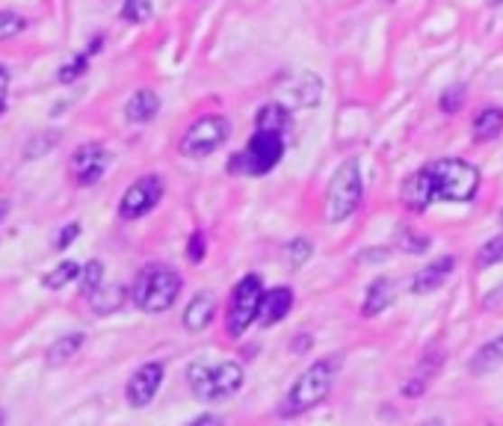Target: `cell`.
<instances>
[{"mask_svg":"<svg viewBox=\"0 0 503 426\" xmlns=\"http://www.w3.org/2000/svg\"><path fill=\"white\" fill-rule=\"evenodd\" d=\"M62 140V134L60 131H42V134H36L33 140L27 143V148H24V157L27 160H36V157H45L48 152H53V148H57V143Z\"/></svg>","mask_w":503,"mask_h":426,"instance_id":"27","label":"cell"},{"mask_svg":"<svg viewBox=\"0 0 503 426\" xmlns=\"http://www.w3.org/2000/svg\"><path fill=\"white\" fill-rule=\"evenodd\" d=\"M442 361H444L442 353H426V356L421 358V365L415 367L412 379H405L403 397H421V394L433 385V379L438 376V370H442Z\"/></svg>","mask_w":503,"mask_h":426,"instance_id":"17","label":"cell"},{"mask_svg":"<svg viewBox=\"0 0 503 426\" xmlns=\"http://www.w3.org/2000/svg\"><path fill=\"white\" fill-rule=\"evenodd\" d=\"M6 89H9V71L0 66V113H4V106H6Z\"/></svg>","mask_w":503,"mask_h":426,"instance_id":"36","label":"cell"},{"mask_svg":"<svg viewBox=\"0 0 503 426\" xmlns=\"http://www.w3.org/2000/svg\"><path fill=\"white\" fill-rule=\"evenodd\" d=\"M361 199H365V178H361L359 160H347L338 166V172L331 175L326 190V219L329 222H344L359 210Z\"/></svg>","mask_w":503,"mask_h":426,"instance_id":"6","label":"cell"},{"mask_svg":"<svg viewBox=\"0 0 503 426\" xmlns=\"http://www.w3.org/2000/svg\"><path fill=\"white\" fill-rule=\"evenodd\" d=\"M78 234H80V226H78V222H69V226L57 234V240H53V246H57V249H69L71 243L78 240Z\"/></svg>","mask_w":503,"mask_h":426,"instance_id":"35","label":"cell"},{"mask_svg":"<svg viewBox=\"0 0 503 426\" xmlns=\"http://www.w3.org/2000/svg\"><path fill=\"white\" fill-rule=\"evenodd\" d=\"M163 178L160 175H143L136 178L131 187L125 190V196L119 201V217L122 219H139L145 213H152L160 199H163Z\"/></svg>","mask_w":503,"mask_h":426,"instance_id":"10","label":"cell"},{"mask_svg":"<svg viewBox=\"0 0 503 426\" xmlns=\"http://www.w3.org/2000/svg\"><path fill=\"white\" fill-rule=\"evenodd\" d=\"M107 166H110V152L98 143L80 145L78 152L71 154V178L78 187H92L104 178Z\"/></svg>","mask_w":503,"mask_h":426,"instance_id":"12","label":"cell"},{"mask_svg":"<svg viewBox=\"0 0 503 426\" xmlns=\"http://www.w3.org/2000/svg\"><path fill=\"white\" fill-rule=\"evenodd\" d=\"M453 270H456V258H453V255H442V258L430 261V264L424 266V270L415 273L409 291L417 293V296L433 293V291H438V287L447 284V279H451Z\"/></svg>","mask_w":503,"mask_h":426,"instance_id":"13","label":"cell"},{"mask_svg":"<svg viewBox=\"0 0 503 426\" xmlns=\"http://www.w3.org/2000/svg\"><path fill=\"white\" fill-rule=\"evenodd\" d=\"M228 134H231V122L226 116H219V113L201 116V119L192 122L184 131V136H181L178 152L184 157H208L228 140Z\"/></svg>","mask_w":503,"mask_h":426,"instance_id":"8","label":"cell"},{"mask_svg":"<svg viewBox=\"0 0 503 426\" xmlns=\"http://www.w3.org/2000/svg\"><path fill=\"white\" fill-rule=\"evenodd\" d=\"M205 252H208L205 234H201V231H192L190 240H187V258H190V264H201V261H205Z\"/></svg>","mask_w":503,"mask_h":426,"instance_id":"34","label":"cell"},{"mask_svg":"<svg viewBox=\"0 0 503 426\" xmlns=\"http://www.w3.org/2000/svg\"><path fill=\"white\" fill-rule=\"evenodd\" d=\"M340 365H344L340 356H323V358H317L312 367H305L291 385V391L284 394V400L278 403V418L291 421V418H299V414L317 409L331 394V388H335Z\"/></svg>","mask_w":503,"mask_h":426,"instance_id":"2","label":"cell"},{"mask_svg":"<svg viewBox=\"0 0 503 426\" xmlns=\"http://www.w3.org/2000/svg\"><path fill=\"white\" fill-rule=\"evenodd\" d=\"M213 317H217V296H213L210 291H201V293H196L187 302L181 323H184L187 332L199 335V332H205V329L213 323Z\"/></svg>","mask_w":503,"mask_h":426,"instance_id":"14","label":"cell"},{"mask_svg":"<svg viewBox=\"0 0 503 426\" xmlns=\"http://www.w3.org/2000/svg\"><path fill=\"white\" fill-rule=\"evenodd\" d=\"M314 255V243L308 237H293L291 243H287L284 249V264L291 266V270H299V266H305L308 261H312Z\"/></svg>","mask_w":503,"mask_h":426,"instance_id":"25","label":"cell"},{"mask_svg":"<svg viewBox=\"0 0 503 426\" xmlns=\"http://www.w3.org/2000/svg\"><path fill=\"white\" fill-rule=\"evenodd\" d=\"M470 134L477 143H491L503 134V110L500 106H486L477 113V119L470 122Z\"/></svg>","mask_w":503,"mask_h":426,"instance_id":"21","label":"cell"},{"mask_svg":"<svg viewBox=\"0 0 503 426\" xmlns=\"http://www.w3.org/2000/svg\"><path fill=\"white\" fill-rule=\"evenodd\" d=\"M500 367H503V335L486 340L468 361L470 376H491V373H498Z\"/></svg>","mask_w":503,"mask_h":426,"instance_id":"16","label":"cell"},{"mask_svg":"<svg viewBox=\"0 0 503 426\" xmlns=\"http://www.w3.org/2000/svg\"><path fill=\"white\" fill-rule=\"evenodd\" d=\"M394 300H397V284H394V279L370 282L368 293H365V305H361V314H365L368 320L379 317L382 311H388V308L394 305Z\"/></svg>","mask_w":503,"mask_h":426,"instance_id":"18","label":"cell"},{"mask_svg":"<svg viewBox=\"0 0 503 426\" xmlns=\"http://www.w3.org/2000/svg\"><path fill=\"white\" fill-rule=\"evenodd\" d=\"M74 279H80V266L74 261H62L45 275V287H48V291H60V287L71 284Z\"/></svg>","mask_w":503,"mask_h":426,"instance_id":"26","label":"cell"},{"mask_svg":"<svg viewBox=\"0 0 503 426\" xmlns=\"http://www.w3.org/2000/svg\"><path fill=\"white\" fill-rule=\"evenodd\" d=\"M495 264H503V234L486 240L483 249L477 252V266H480V270H489V266H495Z\"/></svg>","mask_w":503,"mask_h":426,"instance_id":"29","label":"cell"},{"mask_svg":"<svg viewBox=\"0 0 503 426\" xmlns=\"http://www.w3.org/2000/svg\"><path fill=\"white\" fill-rule=\"evenodd\" d=\"M131 296V291H125L122 284H101L98 291H95L89 296V302H92V311L95 314H113V311H119V308L125 305V300Z\"/></svg>","mask_w":503,"mask_h":426,"instance_id":"22","label":"cell"},{"mask_svg":"<svg viewBox=\"0 0 503 426\" xmlns=\"http://www.w3.org/2000/svg\"><path fill=\"white\" fill-rule=\"evenodd\" d=\"M104 284V264L101 261H87V266L80 270V293L92 296Z\"/></svg>","mask_w":503,"mask_h":426,"instance_id":"28","label":"cell"},{"mask_svg":"<svg viewBox=\"0 0 503 426\" xmlns=\"http://www.w3.org/2000/svg\"><path fill=\"white\" fill-rule=\"evenodd\" d=\"M480 193V169L462 157H444L421 166L403 181L400 201L405 210L424 213L435 201H470Z\"/></svg>","mask_w":503,"mask_h":426,"instance_id":"1","label":"cell"},{"mask_svg":"<svg viewBox=\"0 0 503 426\" xmlns=\"http://www.w3.org/2000/svg\"><path fill=\"white\" fill-rule=\"evenodd\" d=\"M421 426H444V421L442 418H430V421H424Z\"/></svg>","mask_w":503,"mask_h":426,"instance_id":"38","label":"cell"},{"mask_svg":"<svg viewBox=\"0 0 503 426\" xmlns=\"http://www.w3.org/2000/svg\"><path fill=\"white\" fill-rule=\"evenodd\" d=\"M500 222H503V210H500Z\"/></svg>","mask_w":503,"mask_h":426,"instance_id":"42","label":"cell"},{"mask_svg":"<svg viewBox=\"0 0 503 426\" xmlns=\"http://www.w3.org/2000/svg\"><path fill=\"white\" fill-rule=\"evenodd\" d=\"M0 426H4V412H0Z\"/></svg>","mask_w":503,"mask_h":426,"instance_id":"41","label":"cell"},{"mask_svg":"<svg viewBox=\"0 0 503 426\" xmlns=\"http://www.w3.org/2000/svg\"><path fill=\"white\" fill-rule=\"evenodd\" d=\"M152 15H154L152 0H125L122 18L127 21V24H145V21L152 18Z\"/></svg>","mask_w":503,"mask_h":426,"instance_id":"31","label":"cell"},{"mask_svg":"<svg viewBox=\"0 0 503 426\" xmlns=\"http://www.w3.org/2000/svg\"><path fill=\"white\" fill-rule=\"evenodd\" d=\"M190 426H222V418H217V414H199Z\"/></svg>","mask_w":503,"mask_h":426,"instance_id":"37","label":"cell"},{"mask_svg":"<svg viewBox=\"0 0 503 426\" xmlns=\"http://www.w3.org/2000/svg\"><path fill=\"white\" fill-rule=\"evenodd\" d=\"M6 210H9V201H4V199H0V222H4V217H6Z\"/></svg>","mask_w":503,"mask_h":426,"instance_id":"39","label":"cell"},{"mask_svg":"<svg viewBox=\"0 0 503 426\" xmlns=\"http://www.w3.org/2000/svg\"><path fill=\"white\" fill-rule=\"evenodd\" d=\"M264 279L258 273H249L234 284L231 300L226 308V332L228 338H243L249 332L252 323H258V311H261V300H264Z\"/></svg>","mask_w":503,"mask_h":426,"instance_id":"7","label":"cell"},{"mask_svg":"<svg viewBox=\"0 0 503 426\" xmlns=\"http://www.w3.org/2000/svg\"><path fill=\"white\" fill-rule=\"evenodd\" d=\"M83 344H87V335H83V332H66V335L57 338V340H53V344L48 347L45 365H48V367H62V365H69V361L80 353Z\"/></svg>","mask_w":503,"mask_h":426,"instance_id":"20","label":"cell"},{"mask_svg":"<svg viewBox=\"0 0 503 426\" xmlns=\"http://www.w3.org/2000/svg\"><path fill=\"white\" fill-rule=\"evenodd\" d=\"M465 101H468V89L462 87V83H456V87H447L442 92V98H438V106H442V113L456 116L465 106Z\"/></svg>","mask_w":503,"mask_h":426,"instance_id":"30","label":"cell"},{"mask_svg":"<svg viewBox=\"0 0 503 426\" xmlns=\"http://www.w3.org/2000/svg\"><path fill=\"white\" fill-rule=\"evenodd\" d=\"M489 4H491V6H498V4H503V0H489Z\"/></svg>","mask_w":503,"mask_h":426,"instance_id":"40","label":"cell"},{"mask_svg":"<svg viewBox=\"0 0 503 426\" xmlns=\"http://www.w3.org/2000/svg\"><path fill=\"white\" fill-rule=\"evenodd\" d=\"M163 376H166V367L160 365V361H145V365H139L131 373V379H127V385H125L127 406H131V409L152 406V400L157 397V391L163 388Z\"/></svg>","mask_w":503,"mask_h":426,"instance_id":"11","label":"cell"},{"mask_svg":"<svg viewBox=\"0 0 503 426\" xmlns=\"http://www.w3.org/2000/svg\"><path fill=\"white\" fill-rule=\"evenodd\" d=\"M397 246L405 252V255H424V252H430L433 246V237L430 234H424V231H415V228H397Z\"/></svg>","mask_w":503,"mask_h":426,"instance_id":"24","label":"cell"},{"mask_svg":"<svg viewBox=\"0 0 503 426\" xmlns=\"http://www.w3.org/2000/svg\"><path fill=\"white\" fill-rule=\"evenodd\" d=\"M278 104L287 110H312L323 101V80L314 71H284L275 83Z\"/></svg>","mask_w":503,"mask_h":426,"instance_id":"9","label":"cell"},{"mask_svg":"<svg viewBox=\"0 0 503 426\" xmlns=\"http://www.w3.org/2000/svg\"><path fill=\"white\" fill-rule=\"evenodd\" d=\"M291 311H293V291H291V287H270V291L264 293V300H261L258 323L264 329H270L275 323H282V320Z\"/></svg>","mask_w":503,"mask_h":426,"instance_id":"15","label":"cell"},{"mask_svg":"<svg viewBox=\"0 0 503 426\" xmlns=\"http://www.w3.org/2000/svg\"><path fill=\"white\" fill-rule=\"evenodd\" d=\"M282 157H284V134L255 131V136L246 143L243 152L228 160V172L261 178V175H270L282 163Z\"/></svg>","mask_w":503,"mask_h":426,"instance_id":"5","label":"cell"},{"mask_svg":"<svg viewBox=\"0 0 503 426\" xmlns=\"http://www.w3.org/2000/svg\"><path fill=\"white\" fill-rule=\"evenodd\" d=\"M246 382L240 361H192L187 367V385L199 403H226L238 397Z\"/></svg>","mask_w":503,"mask_h":426,"instance_id":"3","label":"cell"},{"mask_svg":"<svg viewBox=\"0 0 503 426\" xmlns=\"http://www.w3.org/2000/svg\"><path fill=\"white\" fill-rule=\"evenodd\" d=\"M181 287H184V279L178 270L166 264H148L145 270L136 273L131 284V302L145 314H163L178 302Z\"/></svg>","mask_w":503,"mask_h":426,"instance_id":"4","label":"cell"},{"mask_svg":"<svg viewBox=\"0 0 503 426\" xmlns=\"http://www.w3.org/2000/svg\"><path fill=\"white\" fill-rule=\"evenodd\" d=\"M24 27H27V18L24 15L9 13V9H4V13H0V42L15 39L18 33H24Z\"/></svg>","mask_w":503,"mask_h":426,"instance_id":"33","label":"cell"},{"mask_svg":"<svg viewBox=\"0 0 503 426\" xmlns=\"http://www.w3.org/2000/svg\"><path fill=\"white\" fill-rule=\"evenodd\" d=\"M89 69V53L83 51V53H78V57H71L66 66L60 69V74H57V80L60 83H74L78 78H83V71Z\"/></svg>","mask_w":503,"mask_h":426,"instance_id":"32","label":"cell"},{"mask_svg":"<svg viewBox=\"0 0 503 426\" xmlns=\"http://www.w3.org/2000/svg\"><path fill=\"white\" fill-rule=\"evenodd\" d=\"M157 113H160V95L154 89H136L131 98H127V104H125L127 122H134V125L152 122Z\"/></svg>","mask_w":503,"mask_h":426,"instance_id":"19","label":"cell"},{"mask_svg":"<svg viewBox=\"0 0 503 426\" xmlns=\"http://www.w3.org/2000/svg\"><path fill=\"white\" fill-rule=\"evenodd\" d=\"M287 122H291V110H287L284 104L270 101L264 104L258 113H255V127L258 131H275V134H284Z\"/></svg>","mask_w":503,"mask_h":426,"instance_id":"23","label":"cell"}]
</instances>
